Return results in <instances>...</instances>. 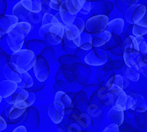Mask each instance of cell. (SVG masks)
Segmentation results:
<instances>
[{
    "mask_svg": "<svg viewBox=\"0 0 147 132\" xmlns=\"http://www.w3.org/2000/svg\"><path fill=\"white\" fill-rule=\"evenodd\" d=\"M34 71L39 81L43 82L48 78L49 75V66L46 59L42 56L36 57V61L34 66Z\"/></svg>",
    "mask_w": 147,
    "mask_h": 132,
    "instance_id": "5b68a950",
    "label": "cell"
},
{
    "mask_svg": "<svg viewBox=\"0 0 147 132\" xmlns=\"http://www.w3.org/2000/svg\"><path fill=\"white\" fill-rule=\"evenodd\" d=\"M53 104H54L56 108L64 113L66 109H69L71 108V100L65 92L60 91L57 92Z\"/></svg>",
    "mask_w": 147,
    "mask_h": 132,
    "instance_id": "9c48e42d",
    "label": "cell"
},
{
    "mask_svg": "<svg viewBox=\"0 0 147 132\" xmlns=\"http://www.w3.org/2000/svg\"><path fill=\"white\" fill-rule=\"evenodd\" d=\"M12 13H13V15L18 17V18L24 19V18H26L29 15L30 11L22 5V3L20 1L14 5V7H13V9H12Z\"/></svg>",
    "mask_w": 147,
    "mask_h": 132,
    "instance_id": "7402d4cb",
    "label": "cell"
},
{
    "mask_svg": "<svg viewBox=\"0 0 147 132\" xmlns=\"http://www.w3.org/2000/svg\"><path fill=\"white\" fill-rule=\"evenodd\" d=\"M108 117L109 119V121H111L114 124L119 126L123 123L124 119V111L121 110L120 108H116L115 106L109 110Z\"/></svg>",
    "mask_w": 147,
    "mask_h": 132,
    "instance_id": "e0dca14e",
    "label": "cell"
},
{
    "mask_svg": "<svg viewBox=\"0 0 147 132\" xmlns=\"http://www.w3.org/2000/svg\"><path fill=\"white\" fill-rule=\"evenodd\" d=\"M92 39L89 34L83 33L80 39V47L84 50H90L92 48Z\"/></svg>",
    "mask_w": 147,
    "mask_h": 132,
    "instance_id": "603a6c76",
    "label": "cell"
},
{
    "mask_svg": "<svg viewBox=\"0 0 147 132\" xmlns=\"http://www.w3.org/2000/svg\"><path fill=\"white\" fill-rule=\"evenodd\" d=\"M102 132H119V129L117 125L112 124V125H109V127H107Z\"/></svg>",
    "mask_w": 147,
    "mask_h": 132,
    "instance_id": "e575fe53",
    "label": "cell"
},
{
    "mask_svg": "<svg viewBox=\"0 0 147 132\" xmlns=\"http://www.w3.org/2000/svg\"><path fill=\"white\" fill-rule=\"evenodd\" d=\"M12 132H28V131H26V129L25 128V126L20 125V126H19L18 128H16Z\"/></svg>",
    "mask_w": 147,
    "mask_h": 132,
    "instance_id": "f35d334b",
    "label": "cell"
},
{
    "mask_svg": "<svg viewBox=\"0 0 147 132\" xmlns=\"http://www.w3.org/2000/svg\"><path fill=\"white\" fill-rule=\"evenodd\" d=\"M111 35H112V34L108 30H106V31L97 34L94 38L92 39L93 47L99 48V47H101L102 45L106 44L110 40Z\"/></svg>",
    "mask_w": 147,
    "mask_h": 132,
    "instance_id": "d6986e66",
    "label": "cell"
},
{
    "mask_svg": "<svg viewBox=\"0 0 147 132\" xmlns=\"http://www.w3.org/2000/svg\"><path fill=\"white\" fill-rule=\"evenodd\" d=\"M85 2V0H66L63 2L61 6L67 11L70 14L76 16L77 13L82 10Z\"/></svg>",
    "mask_w": 147,
    "mask_h": 132,
    "instance_id": "8fae6325",
    "label": "cell"
},
{
    "mask_svg": "<svg viewBox=\"0 0 147 132\" xmlns=\"http://www.w3.org/2000/svg\"><path fill=\"white\" fill-rule=\"evenodd\" d=\"M123 58L128 67H138L143 62V55L133 48H124Z\"/></svg>",
    "mask_w": 147,
    "mask_h": 132,
    "instance_id": "52a82bcc",
    "label": "cell"
},
{
    "mask_svg": "<svg viewBox=\"0 0 147 132\" xmlns=\"http://www.w3.org/2000/svg\"><path fill=\"white\" fill-rule=\"evenodd\" d=\"M21 3L30 12L38 13L42 11V2L39 0H22Z\"/></svg>",
    "mask_w": 147,
    "mask_h": 132,
    "instance_id": "ffe728a7",
    "label": "cell"
},
{
    "mask_svg": "<svg viewBox=\"0 0 147 132\" xmlns=\"http://www.w3.org/2000/svg\"><path fill=\"white\" fill-rule=\"evenodd\" d=\"M0 123H1V126H0V129H1V132H3V130L6 129L7 124H6L5 121L4 120V118H3L2 116L0 117Z\"/></svg>",
    "mask_w": 147,
    "mask_h": 132,
    "instance_id": "74e56055",
    "label": "cell"
},
{
    "mask_svg": "<svg viewBox=\"0 0 147 132\" xmlns=\"http://www.w3.org/2000/svg\"><path fill=\"white\" fill-rule=\"evenodd\" d=\"M60 22L55 15L51 13H45L42 18V25H50V24H56Z\"/></svg>",
    "mask_w": 147,
    "mask_h": 132,
    "instance_id": "f546056e",
    "label": "cell"
},
{
    "mask_svg": "<svg viewBox=\"0 0 147 132\" xmlns=\"http://www.w3.org/2000/svg\"><path fill=\"white\" fill-rule=\"evenodd\" d=\"M139 69L141 70V71L144 73V75H145L147 77V60L143 61L139 65H138Z\"/></svg>",
    "mask_w": 147,
    "mask_h": 132,
    "instance_id": "836d02e7",
    "label": "cell"
},
{
    "mask_svg": "<svg viewBox=\"0 0 147 132\" xmlns=\"http://www.w3.org/2000/svg\"><path fill=\"white\" fill-rule=\"evenodd\" d=\"M115 77V81H114V86L121 88V89H124L128 86L129 85V79L126 77H123L121 75H116L114 77Z\"/></svg>",
    "mask_w": 147,
    "mask_h": 132,
    "instance_id": "83f0119b",
    "label": "cell"
},
{
    "mask_svg": "<svg viewBox=\"0 0 147 132\" xmlns=\"http://www.w3.org/2000/svg\"><path fill=\"white\" fill-rule=\"evenodd\" d=\"M109 20L106 15H95L91 17L86 23V30L88 34H95L96 35L106 31Z\"/></svg>",
    "mask_w": 147,
    "mask_h": 132,
    "instance_id": "277c9868",
    "label": "cell"
},
{
    "mask_svg": "<svg viewBox=\"0 0 147 132\" xmlns=\"http://www.w3.org/2000/svg\"><path fill=\"white\" fill-rule=\"evenodd\" d=\"M124 28V21L122 19H115L111 21H109L108 26V31H109L111 34L119 35L121 34Z\"/></svg>",
    "mask_w": 147,
    "mask_h": 132,
    "instance_id": "ac0fdd59",
    "label": "cell"
},
{
    "mask_svg": "<svg viewBox=\"0 0 147 132\" xmlns=\"http://www.w3.org/2000/svg\"><path fill=\"white\" fill-rule=\"evenodd\" d=\"M74 25L79 29V31L81 33L84 31V29H86V24L84 23V21H83V20L81 18H76Z\"/></svg>",
    "mask_w": 147,
    "mask_h": 132,
    "instance_id": "1f68e13d",
    "label": "cell"
},
{
    "mask_svg": "<svg viewBox=\"0 0 147 132\" xmlns=\"http://www.w3.org/2000/svg\"><path fill=\"white\" fill-rule=\"evenodd\" d=\"M18 84L15 82H12L10 80H4L1 82L0 85V94H1V99L0 100H2L3 98L7 99L10 96H11L18 89Z\"/></svg>",
    "mask_w": 147,
    "mask_h": 132,
    "instance_id": "4fadbf2b",
    "label": "cell"
},
{
    "mask_svg": "<svg viewBox=\"0 0 147 132\" xmlns=\"http://www.w3.org/2000/svg\"><path fill=\"white\" fill-rule=\"evenodd\" d=\"M107 60H108V57L104 52L100 50H92L88 55H86L85 58V62L87 64L93 65V66H100L104 64Z\"/></svg>",
    "mask_w": 147,
    "mask_h": 132,
    "instance_id": "ba28073f",
    "label": "cell"
},
{
    "mask_svg": "<svg viewBox=\"0 0 147 132\" xmlns=\"http://www.w3.org/2000/svg\"><path fill=\"white\" fill-rule=\"evenodd\" d=\"M65 35L68 41L73 42L77 47H80L81 32L74 24L71 26H65Z\"/></svg>",
    "mask_w": 147,
    "mask_h": 132,
    "instance_id": "5bb4252c",
    "label": "cell"
},
{
    "mask_svg": "<svg viewBox=\"0 0 147 132\" xmlns=\"http://www.w3.org/2000/svg\"><path fill=\"white\" fill-rule=\"evenodd\" d=\"M146 6L144 5H130L126 13V19L129 23L138 24L145 15Z\"/></svg>",
    "mask_w": 147,
    "mask_h": 132,
    "instance_id": "8992f818",
    "label": "cell"
},
{
    "mask_svg": "<svg viewBox=\"0 0 147 132\" xmlns=\"http://www.w3.org/2000/svg\"><path fill=\"white\" fill-rule=\"evenodd\" d=\"M3 73L7 78V80L15 82L17 84H20L22 79H21V74L14 68L11 63H8L5 64V68L3 70Z\"/></svg>",
    "mask_w": 147,
    "mask_h": 132,
    "instance_id": "9a60e30c",
    "label": "cell"
},
{
    "mask_svg": "<svg viewBox=\"0 0 147 132\" xmlns=\"http://www.w3.org/2000/svg\"><path fill=\"white\" fill-rule=\"evenodd\" d=\"M39 34L51 44L57 45L62 42L65 34V26L60 22L50 25H42L39 30Z\"/></svg>",
    "mask_w": 147,
    "mask_h": 132,
    "instance_id": "3957f363",
    "label": "cell"
},
{
    "mask_svg": "<svg viewBox=\"0 0 147 132\" xmlns=\"http://www.w3.org/2000/svg\"><path fill=\"white\" fill-rule=\"evenodd\" d=\"M21 79L22 81L20 83V87L21 88H28V87H31L33 85H34V81L31 77V76L28 73H22L21 74Z\"/></svg>",
    "mask_w": 147,
    "mask_h": 132,
    "instance_id": "f1b7e54d",
    "label": "cell"
},
{
    "mask_svg": "<svg viewBox=\"0 0 147 132\" xmlns=\"http://www.w3.org/2000/svg\"><path fill=\"white\" fill-rule=\"evenodd\" d=\"M63 112H61L60 110H58L57 108H56V107L54 106V104H52L49 106V115L50 117V119L52 120V122L54 123H60L63 118Z\"/></svg>",
    "mask_w": 147,
    "mask_h": 132,
    "instance_id": "44dd1931",
    "label": "cell"
},
{
    "mask_svg": "<svg viewBox=\"0 0 147 132\" xmlns=\"http://www.w3.org/2000/svg\"><path fill=\"white\" fill-rule=\"evenodd\" d=\"M90 10H91V3L86 1L84 5H83L82 10H81V12L83 13V14H87V13L90 11Z\"/></svg>",
    "mask_w": 147,
    "mask_h": 132,
    "instance_id": "d590c367",
    "label": "cell"
},
{
    "mask_svg": "<svg viewBox=\"0 0 147 132\" xmlns=\"http://www.w3.org/2000/svg\"><path fill=\"white\" fill-rule=\"evenodd\" d=\"M31 30V25L28 22H19L7 34V43L13 52L21 50L26 36Z\"/></svg>",
    "mask_w": 147,
    "mask_h": 132,
    "instance_id": "6da1fadb",
    "label": "cell"
},
{
    "mask_svg": "<svg viewBox=\"0 0 147 132\" xmlns=\"http://www.w3.org/2000/svg\"><path fill=\"white\" fill-rule=\"evenodd\" d=\"M30 95H31V92L26 91L24 88L19 87L14 94L5 100H6L7 103L13 106L15 104H18V103H20V102H23L26 100H28Z\"/></svg>",
    "mask_w": 147,
    "mask_h": 132,
    "instance_id": "7c38bea8",
    "label": "cell"
},
{
    "mask_svg": "<svg viewBox=\"0 0 147 132\" xmlns=\"http://www.w3.org/2000/svg\"><path fill=\"white\" fill-rule=\"evenodd\" d=\"M135 25H138L140 26H143V28H147V11L145 13V15L144 16V18L138 23V24H135Z\"/></svg>",
    "mask_w": 147,
    "mask_h": 132,
    "instance_id": "8d00e7d4",
    "label": "cell"
},
{
    "mask_svg": "<svg viewBox=\"0 0 147 132\" xmlns=\"http://www.w3.org/2000/svg\"><path fill=\"white\" fill-rule=\"evenodd\" d=\"M139 70V67H128L126 70H125V75H126V77L128 79L131 81H134V82H137L138 79H139V73H138V71Z\"/></svg>",
    "mask_w": 147,
    "mask_h": 132,
    "instance_id": "484cf974",
    "label": "cell"
},
{
    "mask_svg": "<svg viewBox=\"0 0 147 132\" xmlns=\"http://www.w3.org/2000/svg\"><path fill=\"white\" fill-rule=\"evenodd\" d=\"M135 102H136V100L132 97H129V96L126 95L125 92H123V94L117 98L115 106L121 110L125 111L126 109L133 108V107H134V105H135Z\"/></svg>",
    "mask_w": 147,
    "mask_h": 132,
    "instance_id": "2e32d148",
    "label": "cell"
},
{
    "mask_svg": "<svg viewBox=\"0 0 147 132\" xmlns=\"http://www.w3.org/2000/svg\"><path fill=\"white\" fill-rule=\"evenodd\" d=\"M63 2V1H60V0H53V1L49 2V6H50V8L54 9V10L60 11V8H61Z\"/></svg>",
    "mask_w": 147,
    "mask_h": 132,
    "instance_id": "d6a6232c",
    "label": "cell"
},
{
    "mask_svg": "<svg viewBox=\"0 0 147 132\" xmlns=\"http://www.w3.org/2000/svg\"><path fill=\"white\" fill-rule=\"evenodd\" d=\"M25 112H26L25 108H22L18 107V106L13 105L8 114V118L10 119V121L16 120V119L20 118Z\"/></svg>",
    "mask_w": 147,
    "mask_h": 132,
    "instance_id": "cb8c5ba5",
    "label": "cell"
},
{
    "mask_svg": "<svg viewBox=\"0 0 147 132\" xmlns=\"http://www.w3.org/2000/svg\"><path fill=\"white\" fill-rule=\"evenodd\" d=\"M132 34H133V36H135V37L143 36L144 34H147V28H143V26H140L138 25H134L132 29Z\"/></svg>",
    "mask_w": 147,
    "mask_h": 132,
    "instance_id": "4dcf8cb0",
    "label": "cell"
},
{
    "mask_svg": "<svg viewBox=\"0 0 147 132\" xmlns=\"http://www.w3.org/2000/svg\"><path fill=\"white\" fill-rule=\"evenodd\" d=\"M19 18L14 15H5L1 18L0 21V31H1V37H3L4 34H8L9 31L16 24H18Z\"/></svg>",
    "mask_w": 147,
    "mask_h": 132,
    "instance_id": "30bf717a",
    "label": "cell"
},
{
    "mask_svg": "<svg viewBox=\"0 0 147 132\" xmlns=\"http://www.w3.org/2000/svg\"><path fill=\"white\" fill-rule=\"evenodd\" d=\"M59 13H60V17L63 20V22L66 25V26H71V25H73L76 18L75 16L70 14V13L66 11L64 8H63L61 6L60 8V11H59Z\"/></svg>",
    "mask_w": 147,
    "mask_h": 132,
    "instance_id": "d4e9b609",
    "label": "cell"
},
{
    "mask_svg": "<svg viewBox=\"0 0 147 132\" xmlns=\"http://www.w3.org/2000/svg\"><path fill=\"white\" fill-rule=\"evenodd\" d=\"M35 61L34 53L29 49H21L13 53L10 59V63L20 74L28 72L30 69L34 68Z\"/></svg>",
    "mask_w": 147,
    "mask_h": 132,
    "instance_id": "7a4b0ae2",
    "label": "cell"
},
{
    "mask_svg": "<svg viewBox=\"0 0 147 132\" xmlns=\"http://www.w3.org/2000/svg\"><path fill=\"white\" fill-rule=\"evenodd\" d=\"M135 48L139 51L142 55L147 54V44L142 36L135 37Z\"/></svg>",
    "mask_w": 147,
    "mask_h": 132,
    "instance_id": "4316f807",
    "label": "cell"
}]
</instances>
